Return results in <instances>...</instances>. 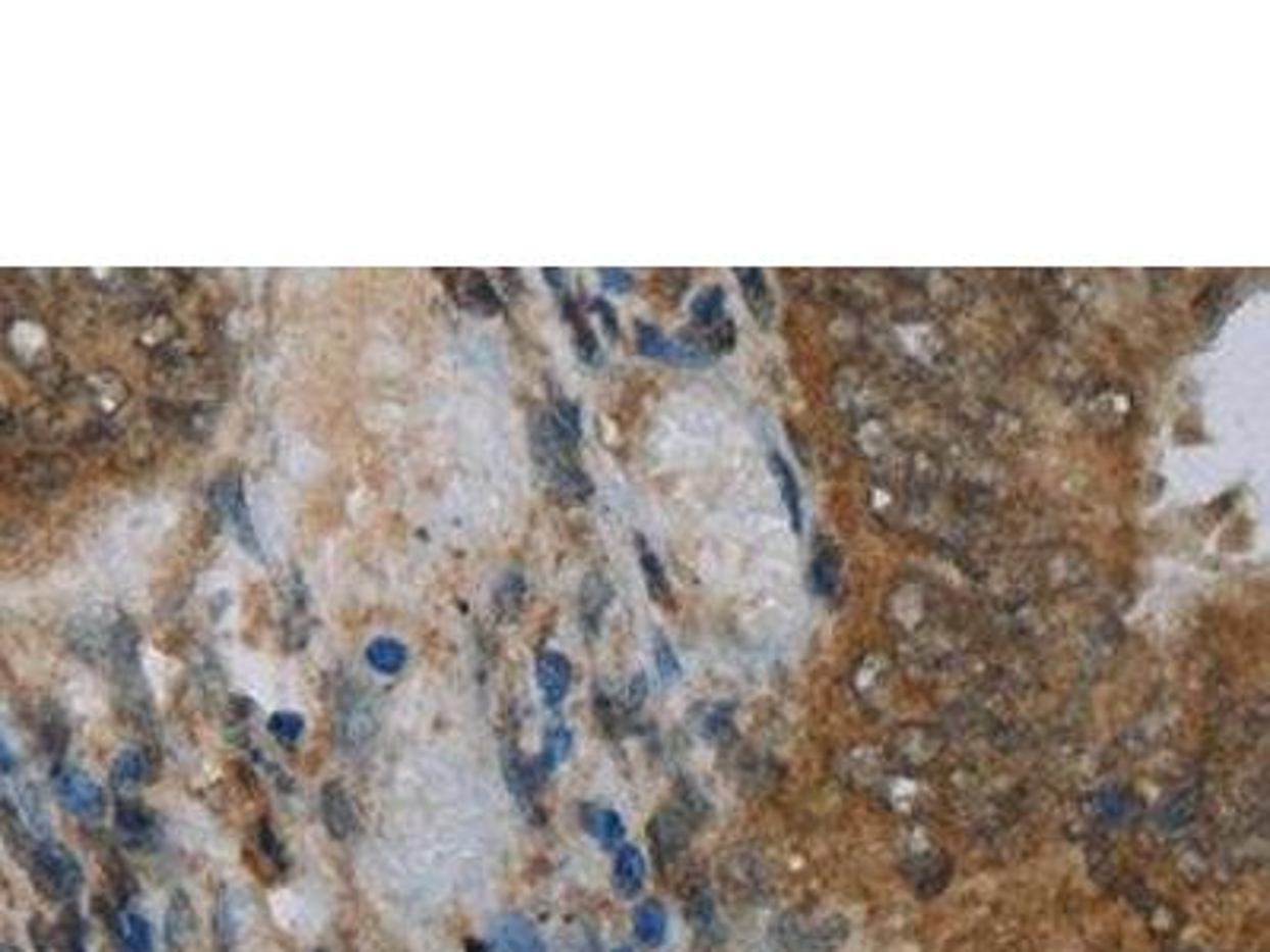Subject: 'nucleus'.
Listing matches in <instances>:
<instances>
[{
  "mask_svg": "<svg viewBox=\"0 0 1270 952\" xmlns=\"http://www.w3.org/2000/svg\"><path fill=\"white\" fill-rule=\"evenodd\" d=\"M769 464H772V473L778 480V489H782V499H785V505L791 511V524H794V531H800L803 511H800V486H797V477H794V470L788 467V460L782 454H772Z\"/></svg>",
  "mask_w": 1270,
  "mask_h": 952,
  "instance_id": "obj_20",
  "label": "nucleus"
},
{
  "mask_svg": "<svg viewBox=\"0 0 1270 952\" xmlns=\"http://www.w3.org/2000/svg\"><path fill=\"white\" fill-rule=\"evenodd\" d=\"M486 952H546V946L525 917L508 914L496 924L493 943L486 946Z\"/></svg>",
  "mask_w": 1270,
  "mask_h": 952,
  "instance_id": "obj_8",
  "label": "nucleus"
},
{
  "mask_svg": "<svg viewBox=\"0 0 1270 952\" xmlns=\"http://www.w3.org/2000/svg\"><path fill=\"white\" fill-rule=\"evenodd\" d=\"M257 839H261V848H264V854L277 863L280 870H286V857H283V848H280V842H277V835L271 832V825H261V835H257Z\"/></svg>",
  "mask_w": 1270,
  "mask_h": 952,
  "instance_id": "obj_31",
  "label": "nucleus"
},
{
  "mask_svg": "<svg viewBox=\"0 0 1270 952\" xmlns=\"http://www.w3.org/2000/svg\"><path fill=\"white\" fill-rule=\"evenodd\" d=\"M165 937H168L172 946H185L194 937V911L188 905L185 892H176V896H172V905H168V914H165Z\"/></svg>",
  "mask_w": 1270,
  "mask_h": 952,
  "instance_id": "obj_18",
  "label": "nucleus"
},
{
  "mask_svg": "<svg viewBox=\"0 0 1270 952\" xmlns=\"http://www.w3.org/2000/svg\"><path fill=\"white\" fill-rule=\"evenodd\" d=\"M375 737V714L365 705L346 708L340 717V743L350 749H362Z\"/></svg>",
  "mask_w": 1270,
  "mask_h": 952,
  "instance_id": "obj_16",
  "label": "nucleus"
},
{
  "mask_svg": "<svg viewBox=\"0 0 1270 952\" xmlns=\"http://www.w3.org/2000/svg\"><path fill=\"white\" fill-rule=\"evenodd\" d=\"M654 663H657V670H661V677L664 680H677L680 677V663H677V657H674V648L668 645L657 635V642H654Z\"/></svg>",
  "mask_w": 1270,
  "mask_h": 952,
  "instance_id": "obj_30",
  "label": "nucleus"
},
{
  "mask_svg": "<svg viewBox=\"0 0 1270 952\" xmlns=\"http://www.w3.org/2000/svg\"><path fill=\"white\" fill-rule=\"evenodd\" d=\"M114 832H118L121 845L134 851H153L159 845L156 816L143 803H134L131 797H121L118 806H114Z\"/></svg>",
  "mask_w": 1270,
  "mask_h": 952,
  "instance_id": "obj_5",
  "label": "nucleus"
},
{
  "mask_svg": "<svg viewBox=\"0 0 1270 952\" xmlns=\"http://www.w3.org/2000/svg\"><path fill=\"white\" fill-rule=\"evenodd\" d=\"M322 816H325L331 839L343 842V839H350L353 835V829H356L353 803H350V794H346V788L340 782H328L322 788Z\"/></svg>",
  "mask_w": 1270,
  "mask_h": 952,
  "instance_id": "obj_7",
  "label": "nucleus"
},
{
  "mask_svg": "<svg viewBox=\"0 0 1270 952\" xmlns=\"http://www.w3.org/2000/svg\"><path fill=\"white\" fill-rule=\"evenodd\" d=\"M579 436L559 422L556 413H537L534 419V457L559 496L572 502H585L591 496V483L575 457Z\"/></svg>",
  "mask_w": 1270,
  "mask_h": 952,
  "instance_id": "obj_1",
  "label": "nucleus"
},
{
  "mask_svg": "<svg viewBox=\"0 0 1270 952\" xmlns=\"http://www.w3.org/2000/svg\"><path fill=\"white\" fill-rule=\"evenodd\" d=\"M642 696H645V677H635L632 686H629V705L639 708L642 705Z\"/></svg>",
  "mask_w": 1270,
  "mask_h": 952,
  "instance_id": "obj_33",
  "label": "nucleus"
},
{
  "mask_svg": "<svg viewBox=\"0 0 1270 952\" xmlns=\"http://www.w3.org/2000/svg\"><path fill=\"white\" fill-rule=\"evenodd\" d=\"M692 317H696V324H702L709 331L728 321L725 317V293H721V286H709V290H702L696 296V302H692Z\"/></svg>",
  "mask_w": 1270,
  "mask_h": 952,
  "instance_id": "obj_24",
  "label": "nucleus"
},
{
  "mask_svg": "<svg viewBox=\"0 0 1270 952\" xmlns=\"http://www.w3.org/2000/svg\"><path fill=\"white\" fill-rule=\"evenodd\" d=\"M365 660L372 663V670L394 677V673L403 670V663H407V648H403L397 639H375L365 648Z\"/></svg>",
  "mask_w": 1270,
  "mask_h": 952,
  "instance_id": "obj_19",
  "label": "nucleus"
},
{
  "mask_svg": "<svg viewBox=\"0 0 1270 952\" xmlns=\"http://www.w3.org/2000/svg\"><path fill=\"white\" fill-rule=\"evenodd\" d=\"M448 283H451V290H454V299L465 305V308L477 311V314H496L502 308V299L496 293V286L489 283L486 273H480V270L451 273Z\"/></svg>",
  "mask_w": 1270,
  "mask_h": 952,
  "instance_id": "obj_6",
  "label": "nucleus"
},
{
  "mask_svg": "<svg viewBox=\"0 0 1270 952\" xmlns=\"http://www.w3.org/2000/svg\"><path fill=\"white\" fill-rule=\"evenodd\" d=\"M582 822H585V829L594 835V839L603 848H620L623 845L626 825H623L620 813L607 810V806H585V810H582Z\"/></svg>",
  "mask_w": 1270,
  "mask_h": 952,
  "instance_id": "obj_14",
  "label": "nucleus"
},
{
  "mask_svg": "<svg viewBox=\"0 0 1270 952\" xmlns=\"http://www.w3.org/2000/svg\"><path fill=\"white\" fill-rule=\"evenodd\" d=\"M118 940L125 952H153V934H150L147 917H140L134 911L118 914Z\"/></svg>",
  "mask_w": 1270,
  "mask_h": 952,
  "instance_id": "obj_21",
  "label": "nucleus"
},
{
  "mask_svg": "<svg viewBox=\"0 0 1270 952\" xmlns=\"http://www.w3.org/2000/svg\"><path fill=\"white\" fill-rule=\"evenodd\" d=\"M614 883H617V889H620V896H626V899L639 896V889H642V883H645V860H642V854L635 851V848H629V845H620V848H617V860H614Z\"/></svg>",
  "mask_w": 1270,
  "mask_h": 952,
  "instance_id": "obj_13",
  "label": "nucleus"
},
{
  "mask_svg": "<svg viewBox=\"0 0 1270 952\" xmlns=\"http://www.w3.org/2000/svg\"><path fill=\"white\" fill-rule=\"evenodd\" d=\"M13 768H16V759H13V753H10V746H7L4 734H0V771H13Z\"/></svg>",
  "mask_w": 1270,
  "mask_h": 952,
  "instance_id": "obj_35",
  "label": "nucleus"
},
{
  "mask_svg": "<svg viewBox=\"0 0 1270 952\" xmlns=\"http://www.w3.org/2000/svg\"><path fill=\"white\" fill-rule=\"evenodd\" d=\"M607 603H610V585L594 574V579H588V585L582 591V616H585V622L591 629L597 625L600 613L607 610Z\"/></svg>",
  "mask_w": 1270,
  "mask_h": 952,
  "instance_id": "obj_25",
  "label": "nucleus"
},
{
  "mask_svg": "<svg viewBox=\"0 0 1270 952\" xmlns=\"http://www.w3.org/2000/svg\"><path fill=\"white\" fill-rule=\"evenodd\" d=\"M839 568H842V559L835 553V546L829 540H820L811 556V591L820 597H832L835 585H839Z\"/></svg>",
  "mask_w": 1270,
  "mask_h": 952,
  "instance_id": "obj_11",
  "label": "nucleus"
},
{
  "mask_svg": "<svg viewBox=\"0 0 1270 952\" xmlns=\"http://www.w3.org/2000/svg\"><path fill=\"white\" fill-rule=\"evenodd\" d=\"M0 952H19V949H13V946H7V943H0Z\"/></svg>",
  "mask_w": 1270,
  "mask_h": 952,
  "instance_id": "obj_36",
  "label": "nucleus"
},
{
  "mask_svg": "<svg viewBox=\"0 0 1270 952\" xmlns=\"http://www.w3.org/2000/svg\"><path fill=\"white\" fill-rule=\"evenodd\" d=\"M525 579L518 571H508L505 579L499 582V588H496V613H499V619H505V622H511V619H518V613H522V607H525Z\"/></svg>",
  "mask_w": 1270,
  "mask_h": 952,
  "instance_id": "obj_22",
  "label": "nucleus"
},
{
  "mask_svg": "<svg viewBox=\"0 0 1270 952\" xmlns=\"http://www.w3.org/2000/svg\"><path fill=\"white\" fill-rule=\"evenodd\" d=\"M600 283L607 286V290L626 293L629 286H632V277H629L626 270H600Z\"/></svg>",
  "mask_w": 1270,
  "mask_h": 952,
  "instance_id": "obj_32",
  "label": "nucleus"
},
{
  "mask_svg": "<svg viewBox=\"0 0 1270 952\" xmlns=\"http://www.w3.org/2000/svg\"><path fill=\"white\" fill-rule=\"evenodd\" d=\"M19 806H22V816H26V822H29V829H36V832H48V813H45V806H42V797H39V791L36 788H22V794H19Z\"/></svg>",
  "mask_w": 1270,
  "mask_h": 952,
  "instance_id": "obj_28",
  "label": "nucleus"
},
{
  "mask_svg": "<svg viewBox=\"0 0 1270 952\" xmlns=\"http://www.w3.org/2000/svg\"><path fill=\"white\" fill-rule=\"evenodd\" d=\"M639 350L645 356H671V340L664 337L657 328H639Z\"/></svg>",
  "mask_w": 1270,
  "mask_h": 952,
  "instance_id": "obj_29",
  "label": "nucleus"
},
{
  "mask_svg": "<svg viewBox=\"0 0 1270 952\" xmlns=\"http://www.w3.org/2000/svg\"><path fill=\"white\" fill-rule=\"evenodd\" d=\"M632 924H635V937H639L645 946H661L664 937H668V914H664V908L657 902H642L639 908H635Z\"/></svg>",
  "mask_w": 1270,
  "mask_h": 952,
  "instance_id": "obj_17",
  "label": "nucleus"
},
{
  "mask_svg": "<svg viewBox=\"0 0 1270 952\" xmlns=\"http://www.w3.org/2000/svg\"><path fill=\"white\" fill-rule=\"evenodd\" d=\"M651 845H654V851H657V860L661 863H668V860H674L680 851H683V845H686V839H689V829H686V816L683 813H677V810H661L654 819H651Z\"/></svg>",
  "mask_w": 1270,
  "mask_h": 952,
  "instance_id": "obj_9",
  "label": "nucleus"
},
{
  "mask_svg": "<svg viewBox=\"0 0 1270 952\" xmlns=\"http://www.w3.org/2000/svg\"><path fill=\"white\" fill-rule=\"evenodd\" d=\"M537 683H540V692H543V702L550 705V708H556L566 699V692H569L572 663L563 654H556V651L540 654L537 657Z\"/></svg>",
  "mask_w": 1270,
  "mask_h": 952,
  "instance_id": "obj_10",
  "label": "nucleus"
},
{
  "mask_svg": "<svg viewBox=\"0 0 1270 952\" xmlns=\"http://www.w3.org/2000/svg\"><path fill=\"white\" fill-rule=\"evenodd\" d=\"M569 749H572V734L566 728H553L550 734H546V740H543V756L537 759L540 768L550 774L559 762L569 759Z\"/></svg>",
  "mask_w": 1270,
  "mask_h": 952,
  "instance_id": "obj_26",
  "label": "nucleus"
},
{
  "mask_svg": "<svg viewBox=\"0 0 1270 952\" xmlns=\"http://www.w3.org/2000/svg\"><path fill=\"white\" fill-rule=\"evenodd\" d=\"M614 952H629V949H614Z\"/></svg>",
  "mask_w": 1270,
  "mask_h": 952,
  "instance_id": "obj_37",
  "label": "nucleus"
},
{
  "mask_svg": "<svg viewBox=\"0 0 1270 952\" xmlns=\"http://www.w3.org/2000/svg\"><path fill=\"white\" fill-rule=\"evenodd\" d=\"M29 870H33L36 883L48 892V896L61 899V902H70L83 886V870H80L77 857L67 848L54 845V842H36L33 857H29Z\"/></svg>",
  "mask_w": 1270,
  "mask_h": 952,
  "instance_id": "obj_2",
  "label": "nucleus"
},
{
  "mask_svg": "<svg viewBox=\"0 0 1270 952\" xmlns=\"http://www.w3.org/2000/svg\"><path fill=\"white\" fill-rule=\"evenodd\" d=\"M67 952H86L83 949V931H80L77 920H70V931H67Z\"/></svg>",
  "mask_w": 1270,
  "mask_h": 952,
  "instance_id": "obj_34",
  "label": "nucleus"
},
{
  "mask_svg": "<svg viewBox=\"0 0 1270 952\" xmlns=\"http://www.w3.org/2000/svg\"><path fill=\"white\" fill-rule=\"evenodd\" d=\"M150 778H153V765H150V756L143 753V749H125V753L111 762L114 791H134L143 782H150Z\"/></svg>",
  "mask_w": 1270,
  "mask_h": 952,
  "instance_id": "obj_12",
  "label": "nucleus"
},
{
  "mask_svg": "<svg viewBox=\"0 0 1270 952\" xmlns=\"http://www.w3.org/2000/svg\"><path fill=\"white\" fill-rule=\"evenodd\" d=\"M302 731H305L302 714H296V711H277V714H271V734L283 746H293L302 737Z\"/></svg>",
  "mask_w": 1270,
  "mask_h": 952,
  "instance_id": "obj_27",
  "label": "nucleus"
},
{
  "mask_svg": "<svg viewBox=\"0 0 1270 952\" xmlns=\"http://www.w3.org/2000/svg\"><path fill=\"white\" fill-rule=\"evenodd\" d=\"M54 791L57 797L64 800V806L70 813L83 816V819H102L105 813V794L102 788L93 782L90 774L80 768H57L54 774Z\"/></svg>",
  "mask_w": 1270,
  "mask_h": 952,
  "instance_id": "obj_4",
  "label": "nucleus"
},
{
  "mask_svg": "<svg viewBox=\"0 0 1270 952\" xmlns=\"http://www.w3.org/2000/svg\"><path fill=\"white\" fill-rule=\"evenodd\" d=\"M737 280L743 286V299H746L749 311H753L760 321L766 324L769 317H772V293H769L766 273L756 270V267H743V270H737Z\"/></svg>",
  "mask_w": 1270,
  "mask_h": 952,
  "instance_id": "obj_15",
  "label": "nucleus"
},
{
  "mask_svg": "<svg viewBox=\"0 0 1270 952\" xmlns=\"http://www.w3.org/2000/svg\"><path fill=\"white\" fill-rule=\"evenodd\" d=\"M639 559H642V571H645V585H648L651 600H654V603H664V607H668V603H671V585H668V574H664V568H661L657 556L648 550V543H645L642 537H639Z\"/></svg>",
  "mask_w": 1270,
  "mask_h": 952,
  "instance_id": "obj_23",
  "label": "nucleus"
},
{
  "mask_svg": "<svg viewBox=\"0 0 1270 952\" xmlns=\"http://www.w3.org/2000/svg\"><path fill=\"white\" fill-rule=\"evenodd\" d=\"M213 499H216L219 511L229 517V521H233V528L239 534V543L245 546V550L254 559H261V543H257V534H254V524H251V511H248V502H245L242 477L239 473H226L223 480H216Z\"/></svg>",
  "mask_w": 1270,
  "mask_h": 952,
  "instance_id": "obj_3",
  "label": "nucleus"
}]
</instances>
